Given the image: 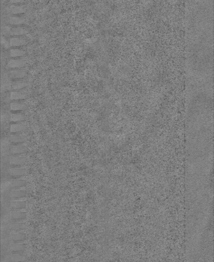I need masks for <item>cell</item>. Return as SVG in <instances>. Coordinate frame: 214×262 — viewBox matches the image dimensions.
I'll use <instances>...</instances> for the list:
<instances>
[{
	"label": "cell",
	"mask_w": 214,
	"mask_h": 262,
	"mask_svg": "<svg viewBox=\"0 0 214 262\" xmlns=\"http://www.w3.org/2000/svg\"><path fill=\"white\" fill-rule=\"evenodd\" d=\"M7 31L10 35L14 36L26 35L29 32L27 29L22 27L8 28Z\"/></svg>",
	"instance_id": "6da1fadb"
},
{
	"label": "cell",
	"mask_w": 214,
	"mask_h": 262,
	"mask_svg": "<svg viewBox=\"0 0 214 262\" xmlns=\"http://www.w3.org/2000/svg\"><path fill=\"white\" fill-rule=\"evenodd\" d=\"M26 61L18 59H11L8 62V67L11 68H20L26 66Z\"/></svg>",
	"instance_id": "7a4b0ae2"
},
{
	"label": "cell",
	"mask_w": 214,
	"mask_h": 262,
	"mask_svg": "<svg viewBox=\"0 0 214 262\" xmlns=\"http://www.w3.org/2000/svg\"><path fill=\"white\" fill-rule=\"evenodd\" d=\"M7 22L11 25H21L25 23L26 20L22 17H11L8 19Z\"/></svg>",
	"instance_id": "3957f363"
},
{
	"label": "cell",
	"mask_w": 214,
	"mask_h": 262,
	"mask_svg": "<svg viewBox=\"0 0 214 262\" xmlns=\"http://www.w3.org/2000/svg\"><path fill=\"white\" fill-rule=\"evenodd\" d=\"M9 44L11 47H18L26 45L27 41L26 39L21 38H11L9 41Z\"/></svg>",
	"instance_id": "277c9868"
},
{
	"label": "cell",
	"mask_w": 214,
	"mask_h": 262,
	"mask_svg": "<svg viewBox=\"0 0 214 262\" xmlns=\"http://www.w3.org/2000/svg\"><path fill=\"white\" fill-rule=\"evenodd\" d=\"M27 10V8L25 6H17L12 5L10 7L11 13L14 14H24Z\"/></svg>",
	"instance_id": "5b68a950"
},
{
	"label": "cell",
	"mask_w": 214,
	"mask_h": 262,
	"mask_svg": "<svg viewBox=\"0 0 214 262\" xmlns=\"http://www.w3.org/2000/svg\"><path fill=\"white\" fill-rule=\"evenodd\" d=\"M9 174L12 176H25L27 172L25 168H11L9 169Z\"/></svg>",
	"instance_id": "8992f818"
},
{
	"label": "cell",
	"mask_w": 214,
	"mask_h": 262,
	"mask_svg": "<svg viewBox=\"0 0 214 262\" xmlns=\"http://www.w3.org/2000/svg\"><path fill=\"white\" fill-rule=\"evenodd\" d=\"M26 161V158L18 156H12L10 158V160L11 165H23L24 164Z\"/></svg>",
	"instance_id": "52a82bcc"
},
{
	"label": "cell",
	"mask_w": 214,
	"mask_h": 262,
	"mask_svg": "<svg viewBox=\"0 0 214 262\" xmlns=\"http://www.w3.org/2000/svg\"><path fill=\"white\" fill-rule=\"evenodd\" d=\"M11 208L12 209H25L26 207L25 201H12L10 202Z\"/></svg>",
	"instance_id": "ba28073f"
},
{
	"label": "cell",
	"mask_w": 214,
	"mask_h": 262,
	"mask_svg": "<svg viewBox=\"0 0 214 262\" xmlns=\"http://www.w3.org/2000/svg\"><path fill=\"white\" fill-rule=\"evenodd\" d=\"M27 182L25 179H15L10 182L11 187H26Z\"/></svg>",
	"instance_id": "9c48e42d"
},
{
	"label": "cell",
	"mask_w": 214,
	"mask_h": 262,
	"mask_svg": "<svg viewBox=\"0 0 214 262\" xmlns=\"http://www.w3.org/2000/svg\"><path fill=\"white\" fill-rule=\"evenodd\" d=\"M27 94L26 93L12 92L10 94V99L11 100H21L25 99L27 97Z\"/></svg>",
	"instance_id": "30bf717a"
},
{
	"label": "cell",
	"mask_w": 214,
	"mask_h": 262,
	"mask_svg": "<svg viewBox=\"0 0 214 262\" xmlns=\"http://www.w3.org/2000/svg\"><path fill=\"white\" fill-rule=\"evenodd\" d=\"M11 230L15 231H21L25 230L26 228V224L23 222H14L10 225Z\"/></svg>",
	"instance_id": "8fae6325"
},
{
	"label": "cell",
	"mask_w": 214,
	"mask_h": 262,
	"mask_svg": "<svg viewBox=\"0 0 214 262\" xmlns=\"http://www.w3.org/2000/svg\"><path fill=\"white\" fill-rule=\"evenodd\" d=\"M27 73L24 70H14L10 72V76L12 79H22L26 76Z\"/></svg>",
	"instance_id": "7c38bea8"
},
{
	"label": "cell",
	"mask_w": 214,
	"mask_h": 262,
	"mask_svg": "<svg viewBox=\"0 0 214 262\" xmlns=\"http://www.w3.org/2000/svg\"><path fill=\"white\" fill-rule=\"evenodd\" d=\"M10 151L14 155L22 154L25 152V148L21 146H11L10 149Z\"/></svg>",
	"instance_id": "4fadbf2b"
},
{
	"label": "cell",
	"mask_w": 214,
	"mask_h": 262,
	"mask_svg": "<svg viewBox=\"0 0 214 262\" xmlns=\"http://www.w3.org/2000/svg\"><path fill=\"white\" fill-rule=\"evenodd\" d=\"M27 128V126L24 124H11L10 127V131L12 133H17L24 131Z\"/></svg>",
	"instance_id": "5bb4252c"
},
{
	"label": "cell",
	"mask_w": 214,
	"mask_h": 262,
	"mask_svg": "<svg viewBox=\"0 0 214 262\" xmlns=\"http://www.w3.org/2000/svg\"><path fill=\"white\" fill-rule=\"evenodd\" d=\"M27 217L26 213L24 212H12L11 214V218L13 220H23Z\"/></svg>",
	"instance_id": "9a60e30c"
},
{
	"label": "cell",
	"mask_w": 214,
	"mask_h": 262,
	"mask_svg": "<svg viewBox=\"0 0 214 262\" xmlns=\"http://www.w3.org/2000/svg\"><path fill=\"white\" fill-rule=\"evenodd\" d=\"M26 195L27 194L25 191L19 190H12L10 193V196L11 198H25Z\"/></svg>",
	"instance_id": "2e32d148"
},
{
	"label": "cell",
	"mask_w": 214,
	"mask_h": 262,
	"mask_svg": "<svg viewBox=\"0 0 214 262\" xmlns=\"http://www.w3.org/2000/svg\"><path fill=\"white\" fill-rule=\"evenodd\" d=\"M11 236L14 241H25L27 239V236L24 233H11Z\"/></svg>",
	"instance_id": "e0dca14e"
},
{
	"label": "cell",
	"mask_w": 214,
	"mask_h": 262,
	"mask_svg": "<svg viewBox=\"0 0 214 262\" xmlns=\"http://www.w3.org/2000/svg\"><path fill=\"white\" fill-rule=\"evenodd\" d=\"M25 51L20 49H11L9 52V55L11 58H17L22 56L25 54Z\"/></svg>",
	"instance_id": "ac0fdd59"
},
{
	"label": "cell",
	"mask_w": 214,
	"mask_h": 262,
	"mask_svg": "<svg viewBox=\"0 0 214 262\" xmlns=\"http://www.w3.org/2000/svg\"><path fill=\"white\" fill-rule=\"evenodd\" d=\"M28 83L24 82H14L11 83V86L13 89H21L27 86Z\"/></svg>",
	"instance_id": "d6986e66"
},
{
	"label": "cell",
	"mask_w": 214,
	"mask_h": 262,
	"mask_svg": "<svg viewBox=\"0 0 214 262\" xmlns=\"http://www.w3.org/2000/svg\"><path fill=\"white\" fill-rule=\"evenodd\" d=\"M26 108V106L24 104L17 103H12L10 104V109L11 111H20L24 110Z\"/></svg>",
	"instance_id": "ffe728a7"
},
{
	"label": "cell",
	"mask_w": 214,
	"mask_h": 262,
	"mask_svg": "<svg viewBox=\"0 0 214 262\" xmlns=\"http://www.w3.org/2000/svg\"><path fill=\"white\" fill-rule=\"evenodd\" d=\"M10 140L14 143H23L26 141V138L20 135H12L10 136Z\"/></svg>",
	"instance_id": "44dd1931"
},
{
	"label": "cell",
	"mask_w": 214,
	"mask_h": 262,
	"mask_svg": "<svg viewBox=\"0 0 214 262\" xmlns=\"http://www.w3.org/2000/svg\"><path fill=\"white\" fill-rule=\"evenodd\" d=\"M25 117L21 114H12L10 116V120L13 122H19L24 121Z\"/></svg>",
	"instance_id": "7402d4cb"
},
{
	"label": "cell",
	"mask_w": 214,
	"mask_h": 262,
	"mask_svg": "<svg viewBox=\"0 0 214 262\" xmlns=\"http://www.w3.org/2000/svg\"><path fill=\"white\" fill-rule=\"evenodd\" d=\"M26 248L25 244L15 243L11 245V250L12 251H24Z\"/></svg>",
	"instance_id": "603a6c76"
},
{
	"label": "cell",
	"mask_w": 214,
	"mask_h": 262,
	"mask_svg": "<svg viewBox=\"0 0 214 262\" xmlns=\"http://www.w3.org/2000/svg\"><path fill=\"white\" fill-rule=\"evenodd\" d=\"M10 259L12 262H22L26 260V256L24 255H12Z\"/></svg>",
	"instance_id": "cb8c5ba5"
},
{
	"label": "cell",
	"mask_w": 214,
	"mask_h": 262,
	"mask_svg": "<svg viewBox=\"0 0 214 262\" xmlns=\"http://www.w3.org/2000/svg\"><path fill=\"white\" fill-rule=\"evenodd\" d=\"M1 42L2 45L5 48L8 49L9 47L10 46L9 42L6 40V38L4 37H1Z\"/></svg>",
	"instance_id": "d4e9b609"
},
{
	"label": "cell",
	"mask_w": 214,
	"mask_h": 262,
	"mask_svg": "<svg viewBox=\"0 0 214 262\" xmlns=\"http://www.w3.org/2000/svg\"><path fill=\"white\" fill-rule=\"evenodd\" d=\"M27 0H9V1L12 4H18V3H23Z\"/></svg>",
	"instance_id": "484cf974"
},
{
	"label": "cell",
	"mask_w": 214,
	"mask_h": 262,
	"mask_svg": "<svg viewBox=\"0 0 214 262\" xmlns=\"http://www.w3.org/2000/svg\"><path fill=\"white\" fill-rule=\"evenodd\" d=\"M24 251H12V255H22Z\"/></svg>",
	"instance_id": "4316f807"
}]
</instances>
